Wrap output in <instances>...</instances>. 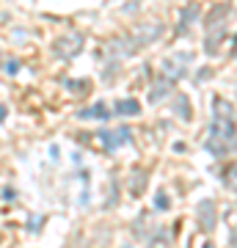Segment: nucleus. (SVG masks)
I'll use <instances>...</instances> for the list:
<instances>
[{"instance_id": "obj_1", "label": "nucleus", "mask_w": 237, "mask_h": 248, "mask_svg": "<svg viewBox=\"0 0 237 248\" xmlns=\"http://www.w3.org/2000/svg\"><path fill=\"white\" fill-rule=\"evenodd\" d=\"M215 113L210 122V133L204 138V149L210 152L212 157H226L235 149V119H232V102L215 97L212 102Z\"/></svg>"}, {"instance_id": "obj_2", "label": "nucleus", "mask_w": 237, "mask_h": 248, "mask_svg": "<svg viewBox=\"0 0 237 248\" xmlns=\"http://www.w3.org/2000/svg\"><path fill=\"white\" fill-rule=\"evenodd\" d=\"M190 61H193V55H190V53H174V55H168L166 61L160 63V78H166L168 83H174V80L185 78V75H188V66H190Z\"/></svg>"}, {"instance_id": "obj_3", "label": "nucleus", "mask_w": 237, "mask_h": 248, "mask_svg": "<svg viewBox=\"0 0 237 248\" xmlns=\"http://www.w3.org/2000/svg\"><path fill=\"white\" fill-rule=\"evenodd\" d=\"M99 143L105 146V152L122 149L124 143H132V130L130 127H119V130H99L97 133Z\"/></svg>"}, {"instance_id": "obj_4", "label": "nucleus", "mask_w": 237, "mask_h": 248, "mask_svg": "<svg viewBox=\"0 0 237 248\" xmlns=\"http://www.w3.org/2000/svg\"><path fill=\"white\" fill-rule=\"evenodd\" d=\"M80 47H83V33H66L61 36V39H55L53 45V55L55 58H72V55L80 53Z\"/></svg>"}, {"instance_id": "obj_5", "label": "nucleus", "mask_w": 237, "mask_h": 248, "mask_svg": "<svg viewBox=\"0 0 237 248\" xmlns=\"http://www.w3.org/2000/svg\"><path fill=\"white\" fill-rule=\"evenodd\" d=\"M138 53V45L132 42V36H119L111 42L108 47V55H111V61H122V58H130V55Z\"/></svg>"}, {"instance_id": "obj_6", "label": "nucleus", "mask_w": 237, "mask_h": 248, "mask_svg": "<svg viewBox=\"0 0 237 248\" xmlns=\"http://www.w3.org/2000/svg\"><path fill=\"white\" fill-rule=\"evenodd\" d=\"M160 36H163V25H158V22H143V25H138V31L132 33V42H135L138 50H141V47L152 45V42L160 39Z\"/></svg>"}, {"instance_id": "obj_7", "label": "nucleus", "mask_w": 237, "mask_h": 248, "mask_svg": "<svg viewBox=\"0 0 237 248\" xmlns=\"http://www.w3.org/2000/svg\"><path fill=\"white\" fill-rule=\"evenodd\" d=\"M215 221H218V215H215V204H212L210 199H204V202L199 204V226H202L204 232H212L215 229Z\"/></svg>"}, {"instance_id": "obj_8", "label": "nucleus", "mask_w": 237, "mask_h": 248, "mask_svg": "<svg viewBox=\"0 0 237 248\" xmlns=\"http://www.w3.org/2000/svg\"><path fill=\"white\" fill-rule=\"evenodd\" d=\"M202 14V6L199 3H190V6H185V11L179 14V25H176V33L182 36V33H188V28H190V22H193L196 17Z\"/></svg>"}, {"instance_id": "obj_9", "label": "nucleus", "mask_w": 237, "mask_h": 248, "mask_svg": "<svg viewBox=\"0 0 237 248\" xmlns=\"http://www.w3.org/2000/svg\"><path fill=\"white\" fill-rule=\"evenodd\" d=\"M229 14H232V6L229 3H221V6H215V9L204 17V28H215L218 25V19H226Z\"/></svg>"}, {"instance_id": "obj_10", "label": "nucleus", "mask_w": 237, "mask_h": 248, "mask_svg": "<svg viewBox=\"0 0 237 248\" xmlns=\"http://www.w3.org/2000/svg\"><path fill=\"white\" fill-rule=\"evenodd\" d=\"M113 110H116V116H138L141 113V102L138 99H119Z\"/></svg>"}, {"instance_id": "obj_11", "label": "nucleus", "mask_w": 237, "mask_h": 248, "mask_svg": "<svg viewBox=\"0 0 237 248\" xmlns=\"http://www.w3.org/2000/svg\"><path fill=\"white\" fill-rule=\"evenodd\" d=\"M171 86H174V83H168L166 78H160L158 83L152 86V91H149V99H152V102H160V99H166V97H168V91H171Z\"/></svg>"}, {"instance_id": "obj_12", "label": "nucleus", "mask_w": 237, "mask_h": 248, "mask_svg": "<svg viewBox=\"0 0 237 248\" xmlns=\"http://www.w3.org/2000/svg\"><path fill=\"white\" fill-rule=\"evenodd\" d=\"M146 190V171L141 169V171H132V177H130V193L132 196H141Z\"/></svg>"}, {"instance_id": "obj_13", "label": "nucleus", "mask_w": 237, "mask_h": 248, "mask_svg": "<svg viewBox=\"0 0 237 248\" xmlns=\"http://www.w3.org/2000/svg\"><path fill=\"white\" fill-rule=\"evenodd\" d=\"M108 108L102 105V102H97V105H91V108H86V110H80L78 113V119H108Z\"/></svg>"}, {"instance_id": "obj_14", "label": "nucleus", "mask_w": 237, "mask_h": 248, "mask_svg": "<svg viewBox=\"0 0 237 248\" xmlns=\"http://www.w3.org/2000/svg\"><path fill=\"white\" fill-rule=\"evenodd\" d=\"M174 113L179 116V119H185V122L190 119V102H188V97H182V94H179V97L174 99Z\"/></svg>"}, {"instance_id": "obj_15", "label": "nucleus", "mask_w": 237, "mask_h": 248, "mask_svg": "<svg viewBox=\"0 0 237 248\" xmlns=\"http://www.w3.org/2000/svg\"><path fill=\"white\" fill-rule=\"evenodd\" d=\"M146 248H168V234H166V232H155Z\"/></svg>"}, {"instance_id": "obj_16", "label": "nucleus", "mask_w": 237, "mask_h": 248, "mask_svg": "<svg viewBox=\"0 0 237 248\" xmlns=\"http://www.w3.org/2000/svg\"><path fill=\"white\" fill-rule=\"evenodd\" d=\"M155 207H158V210H168V196L166 193H158V196H155Z\"/></svg>"}, {"instance_id": "obj_17", "label": "nucleus", "mask_w": 237, "mask_h": 248, "mask_svg": "<svg viewBox=\"0 0 237 248\" xmlns=\"http://www.w3.org/2000/svg\"><path fill=\"white\" fill-rule=\"evenodd\" d=\"M232 177H235V166H229V174L223 171V185H226L229 190H235V182H232Z\"/></svg>"}, {"instance_id": "obj_18", "label": "nucleus", "mask_w": 237, "mask_h": 248, "mask_svg": "<svg viewBox=\"0 0 237 248\" xmlns=\"http://www.w3.org/2000/svg\"><path fill=\"white\" fill-rule=\"evenodd\" d=\"M3 69L9 72V75H17V72H19V61H17V58H9V63H6Z\"/></svg>"}, {"instance_id": "obj_19", "label": "nucleus", "mask_w": 237, "mask_h": 248, "mask_svg": "<svg viewBox=\"0 0 237 248\" xmlns=\"http://www.w3.org/2000/svg\"><path fill=\"white\" fill-rule=\"evenodd\" d=\"M6 113H9V110H6V105H0V122H6Z\"/></svg>"}, {"instance_id": "obj_20", "label": "nucleus", "mask_w": 237, "mask_h": 248, "mask_svg": "<svg viewBox=\"0 0 237 248\" xmlns=\"http://www.w3.org/2000/svg\"><path fill=\"white\" fill-rule=\"evenodd\" d=\"M204 248H212V246H210V243H204Z\"/></svg>"}]
</instances>
